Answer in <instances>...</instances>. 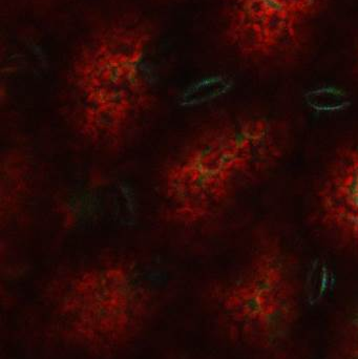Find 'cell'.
I'll return each mask as SVG.
<instances>
[{
	"instance_id": "cell-7",
	"label": "cell",
	"mask_w": 358,
	"mask_h": 359,
	"mask_svg": "<svg viewBox=\"0 0 358 359\" xmlns=\"http://www.w3.org/2000/svg\"><path fill=\"white\" fill-rule=\"evenodd\" d=\"M233 88V78L226 74H210L187 84L178 95L177 102L183 109H197L224 97Z\"/></svg>"
},
{
	"instance_id": "cell-3",
	"label": "cell",
	"mask_w": 358,
	"mask_h": 359,
	"mask_svg": "<svg viewBox=\"0 0 358 359\" xmlns=\"http://www.w3.org/2000/svg\"><path fill=\"white\" fill-rule=\"evenodd\" d=\"M231 334L261 352L281 349L302 316L303 282L294 257L277 238L263 241L220 293Z\"/></svg>"
},
{
	"instance_id": "cell-10",
	"label": "cell",
	"mask_w": 358,
	"mask_h": 359,
	"mask_svg": "<svg viewBox=\"0 0 358 359\" xmlns=\"http://www.w3.org/2000/svg\"><path fill=\"white\" fill-rule=\"evenodd\" d=\"M306 101L317 111H334L348 107L349 96L336 86H322L309 90L306 94Z\"/></svg>"
},
{
	"instance_id": "cell-4",
	"label": "cell",
	"mask_w": 358,
	"mask_h": 359,
	"mask_svg": "<svg viewBox=\"0 0 358 359\" xmlns=\"http://www.w3.org/2000/svg\"><path fill=\"white\" fill-rule=\"evenodd\" d=\"M328 0H224L225 35L254 62H273L298 52Z\"/></svg>"
},
{
	"instance_id": "cell-2",
	"label": "cell",
	"mask_w": 358,
	"mask_h": 359,
	"mask_svg": "<svg viewBox=\"0 0 358 359\" xmlns=\"http://www.w3.org/2000/svg\"><path fill=\"white\" fill-rule=\"evenodd\" d=\"M153 34L138 19L109 23L78 50L71 77L81 99L80 119L98 130L126 133L153 103Z\"/></svg>"
},
{
	"instance_id": "cell-8",
	"label": "cell",
	"mask_w": 358,
	"mask_h": 359,
	"mask_svg": "<svg viewBox=\"0 0 358 359\" xmlns=\"http://www.w3.org/2000/svg\"><path fill=\"white\" fill-rule=\"evenodd\" d=\"M124 226L136 221L138 215V202L132 188L124 182H117L109 188V211Z\"/></svg>"
},
{
	"instance_id": "cell-5",
	"label": "cell",
	"mask_w": 358,
	"mask_h": 359,
	"mask_svg": "<svg viewBox=\"0 0 358 359\" xmlns=\"http://www.w3.org/2000/svg\"><path fill=\"white\" fill-rule=\"evenodd\" d=\"M315 201L323 227L343 244L358 249V139L332 156Z\"/></svg>"
},
{
	"instance_id": "cell-6",
	"label": "cell",
	"mask_w": 358,
	"mask_h": 359,
	"mask_svg": "<svg viewBox=\"0 0 358 359\" xmlns=\"http://www.w3.org/2000/svg\"><path fill=\"white\" fill-rule=\"evenodd\" d=\"M106 209L109 188L88 182L65 196L60 207L61 219L69 229H90L103 219Z\"/></svg>"
},
{
	"instance_id": "cell-1",
	"label": "cell",
	"mask_w": 358,
	"mask_h": 359,
	"mask_svg": "<svg viewBox=\"0 0 358 359\" xmlns=\"http://www.w3.org/2000/svg\"><path fill=\"white\" fill-rule=\"evenodd\" d=\"M289 132L280 120L248 115L202 133L168 165L164 194L174 219L203 223L283 161Z\"/></svg>"
},
{
	"instance_id": "cell-9",
	"label": "cell",
	"mask_w": 358,
	"mask_h": 359,
	"mask_svg": "<svg viewBox=\"0 0 358 359\" xmlns=\"http://www.w3.org/2000/svg\"><path fill=\"white\" fill-rule=\"evenodd\" d=\"M338 359H358V305L343 318L338 341Z\"/></svg>"
}]
</instances>
